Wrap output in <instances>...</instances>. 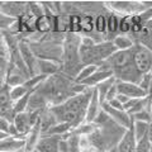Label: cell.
Returning <instances> with one entry per match:
<instances>
[{
    "label": "cell",
    "instance_id": "44dd1931",
    "mask_svg": "<svg viewBox=\"0 0 152 152\" xmlns=\"http://www.w3.org/2000/svg\"><path fill=\"white\" fill-rule=\"evenodd\" d=\"M95 32L98 34H107V15L105 14H98L95 17Z\"/></svg>",
    "mask_w": 152,
    "mask_h": 152
},
{
    "label": "cell",
    "instance_id": "8fae6325",
    "mask_svg": "<svg viewBox=\"0 0 152 152\" xmlns=\"http://www.w3.org/2000/svg\"><path fill=\"white\" fill-rule=\"evenodd\" d=\"M26 148V138L8 137L0 141V152H20Z\"/></svg>",
    "mask_w": 152,
    "mask_h": 152
},
{
    "label": "cell",
    "instance_id": "7c38bea8",
    "mask_svg": "<svg viewBox=\"0 0 152 152\" xmlns=\"http://www.w3.org/2000/svg\"><path fill=\"white\" fill-rule=\"evenodd\" d=\"M62 64L52 60H39L38 58V74L45 76H53L62 72Z\"/></svg>",
    "mask_w": 152,
    "mask_h": 152
},
{
    "label": "cell",
    "instance_id": "f546056e",
    "mask_svg": "<svg viewBox=\"0 0 152 152\" xmlns=\"http://www.w3.org/2000/svg\"><path fill=\"white\" fill-rule=\"evenodd\" d=\"M148 98H152V79H151V86L148 90Z\"/></svg>",
    "mask_w": 152,
    "mask_h": 152
},
{
    "label": "cell",
    "instance_id": "7a4b0ae2",
    "mask_svg": "<svg viewBox=\"0 0 152 152\" xmlns=\"http://www.w3.org/2000/svg\"><path fill=\"white\" fill-rule=\"evenodd\" d=\"M133 52V61L137 70L143 75L152 71V51L147 48L140 42H136L134 47L132 48Z\"/></svg>",
    "mask_w": 152,
    "mask_h": 152
},
{
    "label": "cell",
    "instance_id": "ac0fdd59",
    "mask_svg": "<svg viewBox=\"0 0 152 152\" xmlns=\"http://www.w3.org/2000/svg\"><path fill=\"white\" fill-rule=\"evenodd\" d=\"M148 127H150V123L140 122V121H133L132 129H133V132H134V136H136V140L137 141H141L142 138L147 137Z\"/></svg>",
    "mask_w": 152,
    "mask_h": 152
},
{
    "label": "cell",
    "instance_id": "4fadbf2b",
    "mask_svg": "<svg viewBox=\"0 0 152 152\" xmlns=\"http://www.w3.org/2000/svg\"><path fill=\"white\" fill-rule=\"evenodd\" d=\"M136 146H137V140L134 136L132 128L127 129L126 133L121 138L119 143L117 146L118 152H136Z\"/></svg>",
    "mask_w": 152,
    "mask_h": 152
},
{
    "label": "cell",
    "instance_id": "5b68a950",
    "mask_svg": "<svg viewBox=\"0 0 152 152\" xmlns=\"http://www.w3.org/2000/svg\"><path fill=\"white\" fill-rule=\"evenodd\" d=\"M102 108L108 113V115L110 117V119L113 122H115L117 124H119L121 127L126 128V129H129V128H132L133 126V118L128 114V112L126 110H121V109H114L112 108L110 105H109L108 103H104Z\"/></svg>",
    "mask_w": 152,
    "mask_h": 152
},
{
    "label": "cell",
    "instance_id": "cb8c5ba5",
    "mask_svg": "<svg viewBox=\"0 0 152 152\" xmlns=\"http://www.w3.org/2000/svg\"><path fill=\"white\" fill-rule=\"evenodd\" d=\"M15 22H17L15 18L8 17V15H5V14H0V27H1V32L3 31H9Z\"/></svg>",
    "mask_w": 152,
    "mask_h": 152
},
{
    "label": "cell",
    "instance_id": "1f68e13d",
    "mask_svg": "<svg viewBox=\"0 0 152 152\" xmlns=\"http://www.w3.org/2000/svg\"><path fill=\"white\" fill-rule=\"evenodd\" d=\"M20 152H36V151H28V150H26V148H24V150H22Z\"/></svg>",
    "mask_w": 152,
    "mask_h": 152
},
{
    "label": "cell",
    "instance_id": "e0dca14e",
    "mask_svg": "<svg viewBox=\"0 0 152 152\" xmlns=\"http://www.w3.org/2000/svg\"><path fill=\"white\" fill-rule=\"evenodd\" d=\"M112 41H113V43L118 51L132 50L136 45V42L133 41L132 38H129V36H127V34H118L115 38H113Z\"/></svg>",
    "mask_w": 152,
    "mask_h": 152
},
{
    "label": "cell",
    "instance_id": "ffe728a7",
    "mask_svg": "<svg viewBox=\"0 0 152 152\" xmlns=\"http://www.w3.org/2000/svg\"><path fill=\"white\" fill-rule=\"evenodd\" d=\"M80 27H81V32L91 33L95 31V18H93L91 14L80 15Z\"/></svg>",
    "mask_w": 152,
    "mask_h": 152
},
{
    "label": "cell",
    "instance_id": "603a6c76",
    "mask_svg": "<svg viewBox=\"0 0 152 152\" xmlns=\"http://www.w3.org/2000/svg\"><path fill=\"white\" fill-rule=\"evenodd\" d=\"M28 93H31L24 85H20V86H15V88H10V98L15 103L18 100H20L22 98H24Z\"/></svg>",
    "mask_w": 152,
    "mask_h": 152
},
{
    "label": "cell",
    "instance_id": "7402d4cb",
    "mask_svg": "<svg viewBox=\"0 0 152 152\" xmlns=\"http://www.w3.org/2000/svg\"><path fill=\"white\" fill-rule=\"evenodd\" d=\"M132 15H122L119 20V34H128L132 32Z\"/></svg>",
    "mask_w": 152,
    "mask_h": 152
},
{
    "label": "cell",
    "instance_id": "484cf974",
    "mask_svg": "<svg viewBox=\"0 0 152 152\" xmlns=\"http://www.w3.org/2000/svg\"><path fill=\"white\" fill-rule=\"evenodd\" d=\"M151 79H152V71L148 74H143L142 75V77L140 80L138 85L145 90V91L148 94V90H150V86H151Z\"/></svg>",
    "mask_w": 152,
    "mask_h": 152
},
{
    "label": "cell",
    "instance_id": "9c48e42d",
    "mask_svg": "<svg viewBox=\"0 0 152 152\" xmlns=\"http://www.w3.org/2000/svg\"><path fill=\"white\" fill-rule=\"evenodd\" d=\"M64 136L42 134L36 152H60V141Z\"/></svg>",
    "mask_w": 152,
    "mask_h": 152
},
{
    "label": "cell",
    "instance_id": "d4e9b609",
    "mask_svg": "<svg viewBox=\"0 0 152 152\" xmlns=\"http://www.w3.org/2000/svg\"><path fill=\"white\" fill-rule=\"evenodd\" d=\"M132 118H133V121H140V122H146V123H151L152 122V114H151L150 108L143 109L142 112L134 114Z\"/></svg>",
    "mask_w": 152,
    "mask_h": 152
},
{
    "label": "cell",
    "instance_id": "30bf717a",
    "mask_svg": "<svg viewBox=\"0 0 152 152\" xmlns=\"http://www.w3.org/2000/svg\"><path fill=\"white\" fill-rule=\"evenodd\" d=\"M102 102L99 99V95H98V91L96 89L94 88L93 90V95H91V99L89 102V105H88V110H86V117H85V123L88 124H93L95 118L98 117V114L100 113L102 110Z\"/></svg>",
    "mask_w": 152,
    "mask_h": 152
},
{
    "label": "cell",
    "instance_id": "f1b7e54d",
    "mask_svg": "<svg viewBox=\"0 0 152 152\" xmlns=\"http://www.w3.org/2000/svg\"><path fill=\"white\" fill-rule=\"evenodd\" d=\"M147 138H148V141L152 143V122L150 123V127H148V132H147Z\"/></svg>",
    "mask_w": 152,
    "mask_h": 152
},
{
    "label": "cell",
    "instance_id": "d6986e66",
    "mask_svg": "<svg viewBox=\"0 0 152 152\" xmlns=\"http://www.w3.org/2000/svg\"><path fill=\"white\" fill-rule=\"evenodd\" d=\"M99 69V66H95V65H88V66H84V67L80 70V72L76 75L75 77V83L77 84H83L85 80H88L90 76H91L95 71Z\"/></svg>",
    "mask_w": 152,
    "mask_h": 152
},
{
    "label": "cell",
    "instance_id": "4dcf8cb0",
    "mask_svg": "<svg viewBox=\"0 0 152 152\" xmlns=\"http://www.w3.org/2000/svg\"><path fill=\"white\" fill-rule=\"evenodd\" d=\"M107 152H118V150H117V147H115V148H112V150H109Z\"/></svg>",
    "mask_w": 152,
    "mask_h": 152
},
{
    "label": "cell",
    "instance_id": "ba28073f",
    "mask_svg": "<svg viewBox=\"0 0 152 152\" xmlns=\"http://www.w3.org/2000/svg\"><path fill=\"white\" fill-rule=\"evenodd\" d=\"M112 76H114L113 71L103 64V65L99 66V69L95 71V72L90 76L88 80H85L81 85H84V86H86V88H91L93 89V88H96L99 84L104 81V80L112 77Z\"/></svg>",
    "mask_w": 152,
    "mask_h": 152
},
{
    "label": "cell",
    "instance_id": "6da1fadb",
    "mask_svg": "<svg viewBox=\"0 0 152 152\" xmlns=\"http://www.w3.org/2000/svg\"><path fill=\"white\" fill-rule=\"evenodd\" d=\"M93 90L94 88H86L83 93L72 95L60 105L51 107V110L56 115L58 123H67L74 129L84 124Z\"/></svg>",
    "mask_w": 152,
    "mask_h": 152
},
{
    "label": "cell",
    "instance_id": "52a82bcc",
    "mask_svg": "<svg viewBox=\"0 0 152 152\" xmlns=\"http://www.w3.org/2000/svg\"><path fill=\"white\" fill-rule=\"evenodd\" d=\"M14 127L17 131V136L20 138H26L27 134L32 131V122H31V114L29 112H24V113H18L13 122Z\"/></svg>",
    "mask_w": 152,
    "mask_h": 152
},
{
    "label": "cell",
    "instance_id": "8992f818",
    "mask_svg": "<svg viewBox=\"0 0 152 152\" xmlns=\"http://www.w3.org/2000/svg\"><path fill=\"white\" fill-rule=\"evenodd\" d=\"M117 86H118V93L126 95V96L131 98V99H143V98L148 96V94H147L138 84L128 83V81H119V80H118Z\"/></svg>",
    "mask_w": 152,
    "mask_h": 152
},
{
    "label": "cell",
    "instance_id": "277c9868",
    "mask_svg": "<svg viewBox=\"0 0 152 152\" xmlns=\"http://www.w3.org/2000/svg\"><path fill=\"white\" fill-rule=\"evenodd\" d=\"M19 52L23 57V61L26 62L28 70H29L31 77L32 76L38 75V57L32 50L31 43L28 42L26 38H23L19 42Z\"/></svg>",
    "mask_w": 152,
    "mask_h": 152
},
{
    "label": "cell",
    "instance_id": "2e32d148",
    "mask_svg": "<svg viewBox=\"0 0 152 152\" xmlns=\"http://www.w3.org/2000/svg\"><path fill=\"white\" fill-rule=\"evenodd\" d=\"M117 81H118V79L115 77V76H112V77L104 80L103 83H100L96 88H95V89H96V91H98L99 99H100L102 104L105 103V98H107V95L109 93V90H110L114 86V85L117 84Z\"/></svg>",
    "mask_w": 152,
    "mask_h": 152
},
{
    "label": "cell",
    "instance_id": "9a60e30c",
    "mask_svg": "<svg viewBox=\"0 0 152 152\" xmlns=\"http://www.w3.org/2000/svg\"><path fill=\"white\" fill-rule=\"evenodd\" d=\"M42 137V132L39 129L38 126H34L32 128V131L28 133L27 137H26V150L28 151H36L37 146H38V142H39Z\"/></svg>",
    "mask_w": 152,
    "mask_h": 152
},
{
    "label": "cell",
    "instance_id": "83f0119b",
    "mask_svg": "<svg viewBox=\"0 0 152 152\" xmlns=\"http://www.w3.org/2000/svg\"><path fill=\"white\" fill-rule=\"evenodd\" d=\"M117 99H118V100H119V102H121V104H122V105H123V107H124V105H126V104H127L128 102H129V100H131V98H128V96H126V95H123V94H118V96H117Z\"/></svg>",
    "mask_w": 152,
    "mask_h": 152
},
{
    "label": "cell",
    "instance_id": "4316f807",
    "mask_svg": "<svg viewBox=\"0 0 152 152\" xmlns=\"http://www.w3.org/2000/svg\"><path fill=\"white\" fill-rule=\"evenodd\" d=\"M108 104H109V105H110L112 108H114V109H121V110H122V109H123V110H124V107H123V105H122V104H121V102H119V100H118V99H114V100H112V102H109Z\"/></svg>",
    "mask_w": 152,
    "mask_h": 152
},
{
    "label": "cell",
    "instance_id": "5bb4252c",
    "mask_svg": "<svg viewBox=\"0 0 152 152\" xmlns=\"http://www.w3.org/2000/svg\"><path fill=\"white\" fill-rule=\"evenodd\" d=\"M119 20L121 17H118L117 13L110 12L107 15V34L112 36L113 38H115L119 34Z\"/></svg>",
    "mask_w": 152,
    "mask_h": 152
},
{
    "label": "cell",
    "instance_id": "3957f363",
    "mask_svg": "<svg viewBox=\"0 0 152 152\" xmlns=\"http://www.w3.org/2000/svg\"><path fill=\"white\" fill-rule=\"evenodd\" d=\"M104 4L113 13H121L123 15H136L147 10L142 1H107Z\"/></svg>",
    "mask_w": 152,
    "mask_h": 152
}]
</instances>
